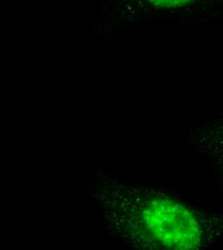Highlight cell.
Instances as JSON below:
<instances>
[{"instance_id": "cell-1", "label": "cell", "mask_w": 223, "mask_h": 250, "mask_svg": "<svg viewBox=\"0 0 223 250\" xmlns=\"http://www.w3.org/2000/svg\"><path fill=\"white\" fill-rule=\"evenodd\" d=\"M103 194L108 218L139 249L201 250L223 240L222 213L151 188L109 186Z\"/></svg>"}, {"instance_id": "cell-2", "label": "cell", "mask_w": 223, "mask_h": 250, "mask_svg": "<svg viewBox=\"0 0 223 250\" xmlns=\"http://www.w3.org/2000/svg\"><path fill=\"white\" fill-rule=\"evenodd\" d=\"M223 8V0H107V24H120L151 16H207Z\"/></svg>"}, {"instance_id": "cell-3", "label": "cell", "mask_w": 223, "mask_h": 250, "mask_svg": "<svg viewBox=\"0 0 223 250\" xmlns=\"http://www.w3.org/2000/svg\"><path fill=\"white\" fill-rule=\"evenodd\" d=\"M191 149L205 157L223 186V108L215 116L193 124L187 132Z\"/></svg>"}]
</instances>
